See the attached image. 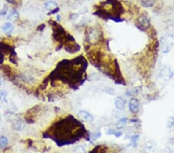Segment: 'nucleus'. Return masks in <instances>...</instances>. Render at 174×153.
<instances>
[{
  "label": "nucleus",
  "instance_id": "1",
  "mask_svg": "<svg viewBox=\"0 0 174 153\" xmlns=\"http://www.w3.org/2000/svg\"><path fill=\"white\" fill-rule=\"evenodd\" d=\"M136 26L142 31H146L150 27V21L146 15H140L136 20Z\"/></svg>",
  "mask_w": 174,
  "mask_h": 153
},
{
  "label": "nucleus",
  "instance_id": "2",
  "mask_svg": "<svg viewBox=\"0 0 174 153\" xmlns=\"http://www.w3.org/2000/svg\"><path fill=\"white\" fill-rule=\"evenodd\" d=\"M173 75L174 73L173 72V70L170 67L166 66L162 67L159 70V77L165 81H170L173 78Z\"/></svg>",
  "mask_w": 174,
  "mask_h": 153
},
{
  "label": "nucleus",
  "instance_id": "3",
  "mask_svg": "<svg viewBox=\"0 0 174 153\" xmlns=\"http://www.w3.org/2000/svg\"><path fill=\"white\" fill-rule=\"evenodd\" d=\"M128 108H129V111L131 113L135 114L139 111V108H140V102L137 98L132 97L130 99L129 103H128Z\"/></svg>",
  "mask_w": 174,
  "mask_h": 153
},
{
  "label": "nucleus",
  "instance_id": "4",
  "mask_svg": "<svg viewBox=\"0 0 174 153\" xmlns=\"http://www.w3.org/2000/svg\"><path fill=\"white\" fill-rule=\"evenodd\" d=\"M86 36H87V40L88 42H93V41H97L99 40V33L95 28L89 29V30L86 33Z\"/></svg>",
  "mask_w": 174,
  "mask_h": 153
},
{
  "label": "nucleus",
  "instance_id": "5",
  "mask_svg": "<svg viewBox=\"0 0 174 153\" xmlns=\"http://www.w3.org/2000/svg\"><path fill=\"white\" fill-rule=\"evenodd\" d=\"M126 105V99H124L122 96H118L115 99V107L116 109L122 111L125 109Z\"/></svg>",
  "mask_w": 174,
  "mask_h": 153
},
{
  "label": "nucleus",
  "instance_id": "6",
  "mask_svg": "<svg viewBox=\"0 0 174 153\" xmlns=\"http://www.w3.org/2000/svg\"><path fill=\"white\" fill-rule=\"evenodd\" d=\"M79 116L82 120L85 121V122H91L94 120V117L92 114L85 110L79 111Z\"/></svg>",
  "mask_w": 174,
  "mask_h": 153
},
{
  "label": "nucleus",
  "instance_id": "7",
  "mask_svg": "<svg viewBox=\"0 0 174 153\" xmlns=\"http://www.w3.org/2000/svg\"><path fill=\"white\" fill-rule=\"evenodd\" d=\"M65 50L66 51H68V52L70 53H73L79 51L81 50V47H80L79 45L69 43L68 45L65 46Z\"/></svg>",
  "mask_w": 174,
  "mask_h": 153
},
{
  "label": "nucleus",
  "instance_id": "8",
  "mask_svg": "<svg viewBox=\"0 0 174 153\" xmlns=\"http://www.w3.org/2000/svg\"><path fill=\"white\" fill-rule=\"evenodd\" d=\"M161 50L163 53H168L170 51V44L164 38H162V40H161Z\"/></svg>",
  "mask_w": 174,
  "mask_h": 153
},
{
  "label": "nucleus",
  "instance_id": "9",
  "mask_svg": "<svg viewBox=\"0 0 174 153\" xmlns=\"http://www.w3.org/2000/svg\"><path fill=\"white\" fill-rule=\"evenodd\" d=\"M19 17V12L15 10H12L7 16V20L10 22H13Z\"/></svg>",
  "mask_w": 174,
  "mask_h": 153
},
{
  "label": "nucleus",
  "instance_id": "10",
  "mask_svg": "<svg viewBox=\"0 0 174 153\" xmlns=\"http://www.w3.org/2000/svg\"><path fill=\"white\" fill-rule=\"evenodd\" d=\"M107 147L104 145H100L95 146L94 149L90 151L89 153H106Z\"/></svg>",
  "mask_w": 174,
  "mask_h": 153
},
{
  "label": "nucleus",
  "instance_id": "11",
  "mask_svg": "<svg viewBox=\"0 0 174 153\" xmlns=\"http://www.w3.org/2000/svg\"><path fill=\"white\" fill-rule=\"evenodd\" d=\"M2 31L6 33V34L10 35V34L12 33V32L13 31V26H12V23H6L2 26Z\"/></svg>",
  "mask_w": 174,
  "mask_h": 153
},
{
  "label": "nucleus",
  "instance_id": "12",
  "mask_svg": "<svg viewBox=\"0 0 174 153\" xmlns=\"http://www.w3.org/2000/svg\"><path fill=\"white\" fill-rule=\"evenodd\" d=\"M44 6L46 10H50V11H52V10L57 8V3L56 2H54V1H47L45 3Z\"/></svg>",
  "mask_w": 174,
  "mask_h": 153
},
{
  "label": "nucleus",
  "instance_id": "13",
  "mask_svg": "<svg viewBox=\"0 0 174 153\" xmlns=\"http://www.w3.org/2000/svg\"><path fill=\"white\" fill-rule=\"evenodd\" d=\"M128 122V118H121V119H119L118 122H116L115 125H116V127L118 128V129H120V128H123L124 126L127 124Z\"/></svg>",
  "mask_w": 174,
  "mask_h": 153
},
{
  "label": "nucleus",
  "instance_id": "14",
  "mask_svg": "<svg viewBox=\"0 0 174 153\" xmlns=\"http://www.w3.org/2000/svg\"><path fill=\"white\" fill-rule=\"evenodd\" d=\"M108 135H112L115 136L116 138H119L122 135V132L116 129H113V128H109L108 130Z\"/></svg>",
  "mask_w": 174,
  "mask_h": 153
},
{
  "label": "nucleus",
  "instance_id": "15",
  "mask_svg": "<svg viewBox=\"0 0 174 153\" xmlns=\"http://www.w3.org/2000/svg\"><path fill=\"white\" fill-rule=\"evenodd\" d=\"M8 144H9V140H8L7 138L4 135L1 136L0 137V148L4 149L7 146Z\"/></svg>",
  "mask_w": 174,
  "mask_h": 153
},
{
  "label": "nucleus",
  "instance_id": "16",
  "mask_svg": "<svg viewBox=\"0 0 174 153\" xmlns=\"http://www.w3.org/2000/svg\"><path fill=\"white\" fill-rule=\"evenodd\" d=\"M140 2L145 7H151L155 4V0H140Z\"/></svg>",
  "mask_w": 174,
  "mask_h": 153
},
{
  "label": "nucleus",
  "instance_id": "17",
  "mask_svg": "<svg viewBox=\"0 0 174 153\" xmlns=\"http://www.w3.org/2000/svg\"><path fill=\"white\" fill-rule=\"evenodd\" d=\"M139 92V89L138 88H131V89L128 90L126 92V94L127 96H131V97H133V96H135L136 94H138Z\"/></svg>",
  "mask_w": 174,
  "mask_h": 153
},
{
  "label": "nucleus",
  "instance_id": "18",
  "mask_svg": "<svg viewBox=\"0 0 174 153\" xmlns=\"http://www.w3.org/2000/svg\"><path fill=\"white\" fill-rule=\"evenodd\" d=\"M166 127L169 128H171L174 127V117H170L168 118V120L166 122Z\"/></svg>",
  "mask_w": 174,
  "mask_h": 153
},
{
  "label": "nucleus",
  "instance_id": "19",
  "mask_svg": "<svg viewBox=\"0 0 174 153\" xmlns=\"http://www.w3.org/2000/svg\"><path fill=\"white\" fill-rule=\"evenodd\" d=\"M7 92L4 90H0V101H3V102H6V99L7 97Z\"/></svg>",
  "mask_w": 174,
  "mask_h": 153
},
{
  "label": "nucleus",
  "instance_id": "20",
  "mask_svg": "<svg viewBox=\"0 0 174 153\" xmlns=\"http://www.w3.org/2000/svg\"><path fill=\"white\" fill-rule=\"evenodd\" d=\"M13 127L15 130H20L23 127V124H22V122L19 120H16L13 123Z\"/></svg>",
  "mask_w": 174,
  "mask_h": 153
},
{
  "label": "nucleus",
  "instance_id": "21",
  "mask_svg": "<svg viewBox=\"0 0 174 153\" xmlns=\"http://www.w3.org/2000/svg\"><path fill=\"white\" fill-rule=\"evenodd\" d=\"M73 153H85V149L83 146H77L73 149Z\"/></svg>",
  "mask_w": 174,
  "mask_h": 153
},
{
  "label": "nucleus",
  "instance_id": "22",
  "mask_svg": "<svg viewBox=\"0 0 174 153\" xmlns=\"http://www.w3.org/2000/svg\"><path fill=\"white\" fill-rule=\"evenodd\" d=\"M7 13V7H4L3 9L0 10V16H3Z\"/></svg>",
  "mask_w": 174,
  "mask_h": 153
},
{
  "label": "nucleus",
  "instance_id": "23",
  "mask_svg": "<svg viewBox=\"0 0 174 153\" xmlns=\"http://www.w3.org/2000/svg\"><path fill=\"white\" fill-rule=\"evenodd\" d=\"M138 138H139V135H134V136H131V141L133 142L134 144L136 143V141H137Z\"/></svg>",
  "mask_w": 174,
  "mask_h": 153
},
{
  "label": "nucleus",
  "instance_id": "24",
  "mask_svg": "<svg viewBox=\"0 0 174 153\" xmlns=\"http://www.w3.org/2000/svg\"><path fill=\"white\" fill-rule=\"evenodd\" d=\"M59 8H57V9H55V10H52V11H51V12H50V14H54V13H57V12H58V11H59Z\"/></svg>",
  "mask_w": 174,
  "mask_h": 153
},
{
  "label": "nucleus",
  "instance_id": "25",
  "mask_svg": "<svg viewBox=\"0 0 174 153\" xmlns=\"http://www.w3.org/2000/svg\"><path fill=\"white\" fill-rule=\"evenodd\" d=\"M6 1H7L9 3H10V4H14L16 0H6Z\"/></svg>",
  "mask_w": 174,
  "mask_h": 153
},
{
  "label": "nucleus",
  "instance_id": "26",
  "mask_svg": "<svg viewBox=\"0 0 174 153\" xmlns=\"http://www.w3.org/2000/svg\"><path fill=\"white\" fill-rule=\"evenodd\" d=\"M57 20L58 22L60 21V15H57Z\"/></svg>",
  "mask_w": 174,
  "mask_h": 153
},
{
  "label": "nucleus",
  "instance_id": "27",
  "mask_svg": "<svg viewBox=\"0 0 174 153\" xmlns=\"http://www.w3.org/2000/svg\"><path fill=\"white\" fill-rule=\"evenodd\" d=\"M169 153H174V151H170Z\"/></svg>",
  "mask_w": 174,
  "mask_h": 153
},
{
  "label": "nucleus",
  "instance_id": "28",
  "mask_svg": "<svg viewBox=\"0 0 174 153\" xmlns=\"http://www.w3.org/2000/svg\"><path fill=\"white\" fill-rule=\"evenodd\" d=\"M172 37H173V39H174V33L172 35Z\"/></svg>",
  "mask_w": 174,
  "mask_h": 153
},
{
  "label": "nucleus",
  "instance_id": "29",
  "mask_svg": "<svg viewBox=\"0 0 174 153\" xmlns=\"http://www.w3.org/2000/svg\"><path fill=\"white\" fill-rule=\"evenodd\" d=\"M0 108H1V105H0Z\"/></svg>",
  "mask_w": 174,
  "mask_h": 153
}]
</instances>
